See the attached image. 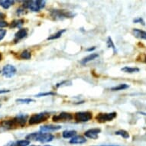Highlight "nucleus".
I'll use <instances>...</instances> for the list:
<instances>
[{
	"instance_id": "nucleus-5",
	"label": "nucleus",
	"mask_w": 146,
	"mask_h": 146,
	"mask_svg": "<svg viewBox=\"0 0 146 146\" xmlns=\"http://www.w3.org/2000/svg\"><path fill=\"white\" fill-rule=\"evenodd\" d=\"M117 116V113L113 112L110 113H99L96 116V120L100 123H104L106 122H111Z\"/></svg>"
},
{
	"instance_id": "nucleus-8",
	"label": "nucleus",
	"mask_w": 146,
	"mask_h": 146,
	"mask_svg": "<svg viewBox=\"0 0 146 146\" xmlns=\"http://www.w3.org/2000/svg\"><path fill=\"white\" fill-rule=\"evenodd\" d=\"M2 73L3 76L6 78H11L16 74V68L12 65L7 64L3 67Z\"/></svg>"
},
{
	"instance_id": "nucleus-7",
	"label": "nucleus",
	"mask_w": 146,
	"mask_h": 146,
	"mask_svg": "<svg viewBox=\"0 0 146 146\" xmlns=\"http://www.w3.org/2000/svg\"><path fill=\"white\" fill-rule=\"evenodd\" d=\"M74 119V115L69 113H60L58 115H54L52 118L53 122H67V121H70Z\"/></svg>"
},
{
	"instance_id": "nucleus-18",
	"label": "nucleus",
	"mask_w": 146,
	"mask_h": 146,
	"mask_svg": "<svg viewBox=\"0 0 146 146\" xmlns=\"http://www.w3.org/2000/svg\"><path fill=\"white\" fill-rule=\"evenodd\" d=\"M65 31H66V29H61L60 31H58L57 33L53 34V35H51L50 37H48V41H49V40L50 41V40H55V39L60 38V37H61V35L64 33Z\"/></svg>"
},
{
	"instance_id": "nucleus-41",
	"label": "nucleus",
	"mask_w": 146,
	"mask_h": 146,
	"mask_svg": "<svg viewBox=\"0 0 146 146\" xmlns=\"http://www.w3.org/2000/svg\"><path fill=\"white\" fill-rule=\"evenodd\" d=\"M0 107H1V105H0Z\"/></svg>"
},
{
	"instance_id": "nucleus-15",
	"label": "nucleus",
	"mask_w": 146,
	"mask_h": 146,
	"mask_svg": "<svg viewBox=\"0 0 146 146\" xmlns=\"http://www.w3.org/2000/svg\"><path fill=\"white\" fill-rule=\"evenodd\" d=\"M99 57L98 54H96V53H94V54H91L90 55L86 56V58H83L80 61V64H86L87 63L90 62L92 60H95L96 58H97Z\"/></svg>"
},
{
	"instance_id": "nucleus-9",
	"label": "nucleus",
	"mask_w": 146,
	"mask_h": 146,
	"mask_svg": "<svg viewBox=\"0 0 146 146\" xmlns=\"http://www.w3.org/2000/svg\"><path fill=\"white\" fill-rule=\"evenodd\" d=\"M101 129L98 128H94V129H90L87 130L84 133V135L86 138L92 139H96L98 138V135L100 133Z\"/></svg>"
},
{
	"instance_id": "nucleus-35",
	"label": "nucleus",
	"mask_w": 146,
	"mask_h": 146,
	"mask_svg": "<svg viewBox=\"0 0 146 146\" xmlns=\"http://www.w3.org/2000/svg\"><path fill=\"white\" fill-rule=\"evenodd\" d=\"M96 49V48L95 47H93V48H89V49H87L86 50V51H92V50H94Z\"/></svg>"
},
{
	"instance_id": "nucleus-6",
	"label": "nucleus",
	"mask_w": 146,
	"mask_h": 146,
	"mask_svg": "<svg viewBox=\"0 0 146 146\" xmlns=\"http://www.w3.org/2000/svg\"><path fill=\"white\" fill-rule=\"evenodd\" d=\"M93 113L88 111L86 112H78L74 114V119L77 122H86L92 119Z\"/></svg>"
},
{
	"instance_id": "nucleus-30",
	"label": "nucleus",
	"mask_w": 146,
	"mask_h": 146,
	"mask_svg": "<svg viewBox=\"0 0 146 146\" xmlns=\"http://www.w3.org/2000/svg\"><path fill=\"white\" fill-rule=\"evenodd\" d=\"M8 25V23L4 21H0V28H4Z\"/></svg>"
},
{
	"instance_id": "nucleus-21",
	"label": "nucleus",
	"mask_w": 146,
	"mask_h": 146,
	"mask_svg": "<svg viewBox=\"0 0 146 146\" xmlns=\"http://www.w3.org/2000/svg\"><path fill=\"white\" fill-rule=\"evenodd\" d=\"M129 88V86L126 84H122L118 85L116 86H114V87H112L111 88V90L112 91H119V90H126V89Z\"/></svg>"
},
{
	"instance_id": "nucleus-22",
	"label": "nucleus",
	"mask_w": 146,
	"mask_h": 146,
	"mask_svg": "<svg viewBox=\"0 0 146 146\" xmlns=\"http://www.w3.org/2000/svg\"><path fill=\"white\" fill-rule=\"evenodd\" d=\"M115 134L116 135H119V136L122 137L123 139H129V132L125 131V130L123 129H120L117 132H115Z\"/></svg>"
},
{
	"instance_id": "nucleus-23",
	"label": "nucleus",
	"mask_w": 146,
	"mask_h": 146,
	"mask_svg": "<svg viewBox=\"0 0 146 146\" xmlns=\"http://www.w3.org/2000/svg\"><path fill=\"white\" fill-rule=\"evenodd\" d=\"M31 57V52L28 50H23L21 54H20V58H22L23 60H29Z\"/></svg>"
},
{
	"instance_id": "nucleus-14",
	"label": "nucleus",
	"mask_w": 146,
	"mask_h": 146,
	"mask_svg": "<svg viewBox=\"0 0 146 146\" xmlns=\"http://www.w3.org/2000/svg\"><path fill=\"white\" fill-rule=\"evenodd\" d=\"M86 141V139L84 137L81 136V135H76L70 140V143L77 145V144H84Z\"/></svg>"
},
{
	"instance_id": "nucleus-10",
	"label": "nucleus",
	"mask_w": 146,
	"mask_h": 146,
	"mask_svg": "<svg viewBox=\"0 0 146 146\" xmlns=\"http://www.w3.org/2000/svg\"><path fill=\"white\" fill-rule=\"evenodd\" d=\"M27 35H28V29H20L15 35V42L16 43L18 41H19L20 40L25 38Z\"/></svg>"
},
{
	"instance_id": "nucleus-11",
	"label": "nucleus",
	"mask_w": 146,
	"mask_h": 146,
	"mask_svg": "<svg viewBox=\"0 0 146 146\" xmlns=\"http://www.w3.org/2000/svg\"><path fill=\"white\" fill-rule=\"evenodd\" d=\"M27 118H28V115H17L16 117L14 118L13 120H14L16 126L23 127L25 125V123H26Z\"/></svg>"
},
{
	"instance_id": "nucleus-17",
	"label": "nucleus",
	"mask_w": 146,
	"mask_h": 146,
	"mask_svg": "<svg viewBox=\"0 0 146 146\" xmlns=\"http://www.w3.org/2000/svg\"><path fill=\"white\" fill-rule=\"evenodd\" d=\"M15 3L14 1L12 0H0V6H2L3 9H8Z\"/></svg>"
},
{
	"instance_id": "nucleus-27",
	"label": "nucleus",
	"mask_w": 146,
	"mask_h": 146,
	"mask_svg": "<svg viewBox=\"0 0 146 146\" xmlns=\"http://www.w3.org/2000/svg\"><path fill=\"white\" fill-rule=\"evenodd\" d=\"M55 93H53V92H48V93H41V94L36 95L35 97H41V96H52V95H55Z\"/></svg>"
},
{
	"instance_id": "nucleus-12",
	"label": "nucleus",
	"mask_w": 146,
	"mask_h": 146,
	"mask_svg": "<svg viewBox=\"0 0 146 146\" xmlns=\"http://www.w3.org/2000/svg\"><path fill=\"white\" fill-rule=\"evenodd\" d=\"M61 129L60 125H45L41 127V132H54L57 130H59Z\"/></svg>"
},
{
	"instance_id": "nucleus-25",
	"label": "nucleus",
	"mask_w": 146,
	"mask_h": 146,
	"mask_svg": "<svg viewBox=\"0 0 146 146\" xmlns=\"http://www.w3.org/2000/svg\"><path fill=\"white\" fill-rule=\"evenodd\" d=\"M30 144V141L27 140V139H24V140H19L17 141L15 143V146H28Z\"/></svg>"
},
{
	"instance_id": "nucleus-20",
	"label": "nucleus",
	"mask_w": 146,
	"mask_h": 146,
	"mask_svg": "<svg viewBox=\"0 0 146 146\" xmlns=\"http://www.w3.org/2000/svg\"><path fill=\"white\" fill-rule=\"evenodd\" d=\"M23 24H24V20L23 19L14 20L10 25V27L11 28H21L23 25Z\"/></svg>"
},
{
	"instance_id": "nucleus-13",
	"label": "nucleus",
	"mask_w": 146,
	"mask_h": 146,
	"mask_svg": "<svg viewBox=\"0 0 146 146\" xmlns=\"http://www.w3.org/2000/svg\"><path fill=\"white\" fill-rule=\"evenodd\" d=\"M132 34L133 35L139 39L141 40H146V31L141 30L139 29H134L132 30Z\"/></svg>"
},
{
	"instance_id": "nucleus-28",
	"label": "nucleus",
	"mask_w": 146,
	"mask_h": 146,
	"mask_svg": "<svg viewBox=\"0 0 146 146\" xmlns=\"http://www.w3.org/2000/svg\"><path fill=\"white\" fill-rule=\"evenodd\" d=\"M133 22H134V23H140V24H141L142 25H144V26L145 25V23L144 20L141 19V17H139V18H137V19L133 20Z\"/></svg>"
},
{
	"instance_id": "nucleus-32",
	"label": "nucleus",
	"mask_w": 146,
	"mask_h": 146,
	"mask_svg": "<svg viewBox=\"0 0 146 146\" xmlns=\"http://www.w3.org/2000/svg\"><path fill=\"white\" fill-rule=\"evenodd\" d=\"M9 90H0V94H5V93H9Z\"/></svg>"
},
{
	"instance_id": "nucleus-26",
	"label": "nucleus",
	"mask_w": 146,
	"mask_h": 146,
	"mask_svg": "<svg viewBox=\"0 0 146 146\" xmlns=\"http://www.w3.org/2000/svg\"><path fill=\"white\" fill-rule=\"evenodd\" d=\"M16 102L21 104H29L31 102H35V100L32 99H17Z\"/></svg>"
},
{
	"instance_id": "nucleus-4",
	"label": "nucleus",
	"mask_w": 146,
	"mask_h": 146,
	"mask_svg": "<svg viewBox=\"0 0 146 146\" xmlns=\"http://www.w3.org/2000/svg\"><path fill=\"white\" fill-rule=\"evenodd\" d=\"M49 117H50V113H47V112L38 113V114H33L29 118V122L30 125L40 124L41 122L47 121Z\"/></svg>"
},
{
	"instance_id": "nucleus-40",
	"label": "nucleus",
	"mask_w": 146,
	"mask_h": 146,
	"mask_svg": "<svg viewBox=\"0 0 146 146\" xmlns=\"http://www.w3.org/2000/svg\"><path fill=\"white\" fill-rule=\"evenodd\" d=\"M44 146H52V145H44Z\"/></svg>"
},
{
	"instance_id": "nucleus-19",
	"label": "nucleus",
	"mask_w": 146,
	"mask_h": 146,
	"mask_svg": "<svg viewBox=\"0 0 146 146\" xmlns=\"http://www.w3.org/2000/svg\"><path fill=\"white\" fill-rule=\"evenodd\" d=\"M121 70L125 73H129V74H132V73H137V72H139L140 69L138 68V67H122Z\"/></svg>"
},
{
	"instance_id": "nucleus-37",
	"label": "nucleus",
	"mask_w": 146,
	"mask_h": 146,
	"mask_svg": "<svg viewBox=\"0 0 146 146\" xmlns=\"http://www.w3.org/2000/svg\"><path fill=\"white\" fill-rule=\"evenodd\" d=\"M2 58H3V57H2V54L0 53V60H2Z\"/></svg>"
},
{
	"instance_id": "nucleus-24",
	"label": "nucleus",
	"mask_w": 146,
	"mask_h": 146,
	"mask_svg": "<svg viewBox=\"0 0 146 146\" xmlns=\"http://www.w3.org/2000/svg\"><path fill=\"white\" fill-rule=\"evenodd\" d=\"M106 43H107L108 48H112V49L113 50V52H114V54H116V53H117V50H116V48H115V44H114V43H113V40H112V38H111L110 37H108Z\"/></svg>"
},
{
	"instance_id": "nucleus-38",
	"label": "nucleus",
	"mask_w": 146,
	"mask_h": 146,
	"mask_svg": "<svg viewBox=\"0 0 146 146\" xmlns=\"http://www.w3.org/2000/svg\"><path fill=\"white\" fill-rule=\"evenodd\" d=\"M140 113V114H142V115H146L145 113Z\"/></svg>"
},
{
	"instance_id": "nucleus-2",
	"label": "nucleus",
	"mask_w": 146,
	"mask_h": 146,
	"mask_svg": "<svg viewBox=\"0 0 146 146\" xmlns=\"http://www.w3.org/2000/svg\"><path fill=\"white\" fill-rule=\"evenodd\" d=\"M46 1L44 0H33V1H26L24 3V6L26 9H29L32 12H37L45 7Z\"/></svg>"
},
{
	"instance_id": "nucleus-34",
	"label": "nucleus",
	"mask_w": 146,
	"mask_h": 146,
	"mask_svg": "<svg viewBox=\"0 0 146 146\" xmlns=\"http://www.w3.org/2000/svg\"><path fill=\"white\" fill-rule=\"evenodd\" d=\"M96 146H122V145H96Z\"/></svg>"
},
{
	"instance_id": "nucleus-39",
	"label": "nucleus",
	"mask_w": 146,
	"mask_h": 146,
	"mask_svg": "<svg viewBox=\"0 0 146 146\" xmlns=\"http://www.w3.org/2000/svg\"><path fill=\"white\" fill-rule=\"evenodd\" d=\"M30 146H38V145H30Z\"/></svg>"
},
{
	"instance_id": "nucleus-36",
	"label": "nucleus",
	"mask_w": 146,
	"mask_h": 146,
	"mask_svg": "<svg viewBox=\"0 0 146 146\" xmlns=\"http://www.w3.org/2000/svg\"><path fill=\"white\" fill-rule=\"evenodd\" d=\"M143 61H144V62H145V63H146V55H144Z\"/></svg>"
},
{
	"instance_id": "nucleus-1",
	"label": "nucleus",
	"mask_w": 146,
	"mask_h": 146,
	"mask_svg": "<svg viewBox=\"0 0 146 146\" xmlns=\"http://www.w3.org/2000/svg\"><path fill=\"white\" fill-rule=\"evenodd\" d=\"M54 135L50 133H46V132H34L26 136V139L29 141H36L41 142V143H46L53 141Z\"/></svg>"
},
{
	"instance_id": "nucleus-29",
	"label": "nucleus",
	"mask_w": 146,
	"mask_h": 146,
	"mask_svg": "<svg viewBox=\"0 0 146 146\" xmlns=\"http://www.w3.org/2000/svg\"><path fill=\"white\" fill-rule=\"evenodd\" d=\"M6 30L5 29H0V41H2L4 38H5V35H6Z\"/></svg>"
},
{
	"instance_id": "nucleus-16",
	"label": "nucleus",
	"mask_w": 146,
	"mask_h": 146,
	"mask_svg": "<svg viewBox=\"0 0 146 146\" xmlns=\"http://www.w3.org/2000/svg\"><path fill=\"white\" fill-rule=\"evenodd\" d=\"M77 135V132L75 130H66L64 132H63L62 136L64 139H70Z\"/></svg>"
},
{
	"instance_id": "nucleus-3",
	"label": "nucleus",
	"mask_w": 146,
	"mask_h": 146,
	"mask_svg": "<svg viewBox=\"0 0 146 146\" xmlns=\"http://www.w3.org/2000/svg\"><path fill=\"white\" fill-rule=\"evenodd\" d=\"M50 16L55 20H63L74 16V14L67 10L53 9L50 11Z\"/></svg>"
},
{
	"instance_id": "nucleus-42",
	"label": "nucleus",
	"mask_w": 146,
	"mask_h": 146,
	"mask_svg": "<svg viewBox=\"0 0 146 146\" xmlns=\"http://www.w3.org/2000/svg\"><path fill=\"white\" fill-rule=\"evenodd\" d=\"M0 73H1V71H0Z\"/></svg>"
},
{
	"instance_id": "nucleus-33",
	"label": "nucleus",
	"mask_w": 146,
	"mask_h": 146,
	"mask_svg": "<svg viewBox=\"0 0 146 146\" xmlns=\"http://www.w3.org/2000/svg\"><path fill=\"white\" fill-rule=\"evenodd\" d=\"M5 17V15L2 13V12H0V19H3Z\"/></svg>"
},
{
	"instance_id": "nucleus-31",
	"label": "nucleus",
	"mask_w": 146,
	"mask_h": 146,
	"mask_svg": "<svg viewBox=\"0 0 146 146\" xmlns=\"http://www.w3.org/2000/svg\"><path fill=\"white\" fill-rule=\"evenodd\" d=\"M4 146H15V142L14 141H9V143L6 144V145Z\"/></svg>"
}]
</instances>
